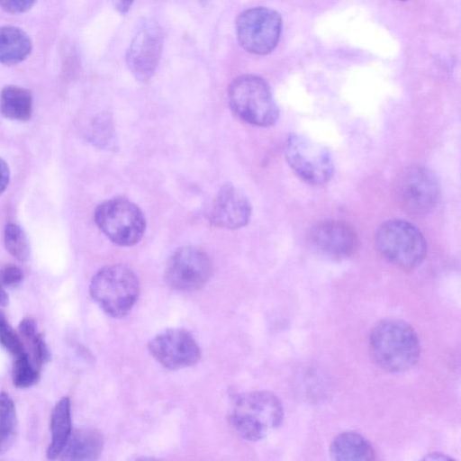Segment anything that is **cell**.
Here are the masks:
<instances>
[{
  "instance_id": "cell-13",
  "label": "cell",
  "mask_w": 461,
  "mask_h": 461,
  "mask_svg": "<svg viewBox=\"0 0 461 461\" xmlns=\"http://www.w3.org/2000/svg\"><path fill=\"white\" fill-rule=\"evenodd\" d=\"M310 241L319 252L333 258L351 256L358 244L353 228L339 221H325L315 225L310 232Z\"/></svg>"
},
{
  "instance_id": "cell-24",
  "label": "cell",
  "mask_w": 461,
  "mask_h": 461,
  "mask_svg": "<svg viewBox=\"0 0 461 461\" xmlns=\"http://www.w3.org/2000/svg\"><path fill=\"white\" fill-rule=\"evenodd\" d=\"M90 140L96 145L107 148L113 147L114 131L111 117L105 114L96 116L91 123Z\"/></svg>"
},
{
  "instance_id": "cell-23",
  "label": "cell",
  "mask_w": 461,
  "mask_h": 461,
  "mask_svg": "<svg viewBox=\"0 0 461 461\" xmlns=\"http://www.w3.org/2000/svg\"><path fill=\"white\" fill-rule=\"evenodd\" d=\"M6 250L17 260L24 262L30 258V243L24 230L15 223H8L4 230Z\"/></svg>"
},
{
  "instance_id": "cell-31",
  "label": "cell",
  "mask_w": 461,
  "mask_h": 461,
  "mask_svg": "<svg viewBox=\"0 0 461 461\" xmlns=\"http://www.w3.org/2000/svg\"><path fill=\"white\" fill-rule=\"evenodd\" d=\"M426 460H447L451 459L449 456H445L442 453H432L429 454L427 456H424Z\"/></svg>"
},
{
  "instance_id": "cell-18",
  "label": "cell",
  "mask_w": 461,
  "mask_h": 461,
  "mask_svg": "<svg viewBox=\"0 0 461 461\" xmlns=\"http://www.w3.org/2000/svg\"><path fill=\"white\" fill-rule=\"evenodd\" d=\"M32 49L30 37L21 28L13 25L0 27V63L18 64L30 55Z\"/></svg>"
},
{
  "instance_id": "cell-22",
  "label": "cell",
  "mask_w": 461,
  "mask_h": 461,
  "mask_svg": "<svg viewBox=\"0 0 461 461\" xmlns=\"http://www.w3.org/2000/svg\"><path fill=\"white\" fill-rule=\"evenodd\" d=\"M40 367L26 352L14 357L12 368L13 384L18 388H28L40 380Z\"/></svg>"
},
{
  "instance_id": "cell-6",
  "label": "cell",
  "mask_w": 461,
  "mask_h": 461,
  "mask_svg": "<svg viewBox=\"0 0 461 461\" xmlns=\"http://www.w3.org/2000/svg\"><path fill=\"white\" fill-rule=\"evenodd\" d=\"M98 228L115 244L131 246L143 236L146 221L140 209L133 203L113 198L100 203L95 211Z\"/></svg>"
},
{
  "instance_id": "cell-21",
  "label": "cell",
  "mask_w": 461,
  "mask_h": 461,
  "mask_svg": "<svg viewBox=\"0 0 461 461\" xmlns=\"http://www.w3.org/2000/svg\"><path fill=\"white\" fill-rule=\"evenodd\" d=\"M19 334L31 348L33 362L40 367L50 360V351L32 318H23L18 326Z\"/></svg>"
},
{
  "instance_id": "cell-3",
  "label": "cell",
  "mask_w": 461,
  "mask_h": 461,
  "mask_svg": "<svg viewBox=\"0 0 461 461\" xmlns=\"http://www.w3.org/2000/svg\"><path fill=\"white\" fill-rule=\"evenodd\" d=\"M231 111L242 121L256 126H270L279 110L270 87L262 77L246 74L236 77L228 89Z\"/></svg>"
},
{
  "instance_id": "cell-7",
  "label": "cell",
  "mask_w": 461,
  "mask_h": 461,
  "mask_svg": "<svg viewBox=\"0 0 461 461\" xmlns=\"http://www.w3.org/2000/svg\"><path fill=\"white\" fill-rule=\"evenodd\" d=\"M282 17L268 7L257 6L241 12L235 23L240 46L249 53L267 55L278 44Z\"/></svg>"
},
{
  "instance_id": "cell-12",
  "label": "cell",
  "mask_w": 461,
  "mask_h": 461,
  "mask_svg": "<svg viewBox=\"0 0 461 461\" xmlns=\"http://www.w3.org/2000/svg\"><path fill=\"white\" fill-rule=\"evenodd\" d=\"M398 194L402 205L409 213L424 215L437 205L439 185L429 169L413 167L401 177Z\"/></svg>"
},
{
  "instance_id": "cell-11",
  "label": "cell",
  "mask_w": 461,
  "mask_h": 461,
  "mask_svg": "<svg viewBox=\"0 0 461 461\" xmlns=\"http://www.w3.org/2000/svg\"><path fill=\"white\" fill-rule=\"evenodd\" d=\"M153 357L168 369H179L194 365L201 357V349L192 334L175 328L156 335L149 343Z\"/></svg>"
},
{
  "instance_id": "cell-2",
  "label": "cell",
  "mask_w": 461,
  "mask_h": 461,
  "mask_svg": "<svg viewBox=\"0 0 461 461\" xmlns=\"http://www.w3.org/2000/svg\"><path fill=\"white\" fill-rule=\"evenodd\" d=\"M284 409L279 399L266 391L240 394L230 413V424L245 439L257 441L281 425Z\"/></svg>"
},
{
  "instance_id": "cell-28",
  "label": "cell",
  "mask_w": 461,
  "mask_h": 461,
  "mask_svg": "<svg viewBox=\"0 0 461 461\" xmlns=\"http://www.w3.org/2000/svg\"><path fill=\"white\" fill-rule=\"evenodd\" d=\"M10 181V169L6 162L0 158V194L7 187Z\"/></svg>"
},
{
  "instance_id": "cell-4",
  "label": "cell",
  "mask_w": 461,
  "mask_h": 461,
  "mask_svg": "<svg viewBox=\"0 0 461 461\" xmlns=\"http://www.w3.org/2000/svg\"><path fill=\"white\" fill-rule=\"evenodd\" d=\"M89 293L106 314L119 318L133 307L139 296L140 284L135 274L126 266L110 265L93 276Z\"/></svg>"
},
{
  "instance_id": "cell-20",
  "label": "cell",
  "mask_w": 461,
  "mask_h": 461,
  "mask_svg": "<svg viewBox=\"0 0 461 461\" xmlns=\"http://www.w3.org/2000/svg\"><path fill=\"white\" fill-rule=\"evenodd\" d=\"M18 433L15 404L8 393H0V454L14 445Z\"/></svg>"
},
{
  "instance_id": "cell-16",
  "label": "cell",
  "mask_w": 461,
  "mask_h": 461,
  "mask_svg": "<svg viewBox=\"0 0 461 461\" xmlns=\"http://www.w3.org/2000/svg\"><path fill=\"white\" fill-rule=\"evenodd\" d=\"M51 440L46 451L50 460L58 459L72 432L71 404L68 397H62L50 415Z\"/></svg>"
},
{
  "instance_id": "cell-1",
  "label": "cell",
  "mask_w": 461,
  "mask_h": 461,
  "mask_svg": "<svg viewBox=\"0 0 461 461\" xmlns=\"http://www.w3.org/2000/svg\"><path fill=\"white\" fill-rule=\"evenodd\" d=\"M370 352L375 362L390 372H402L413 366L420 354L415 330L399 319H385L372 330Z\"/></svg>"
},
{
  "instance_id": "cell-9",
  "label": "cell",
  "mask_w": 461,
  "mask_h": 461,
  "mask_svg": "<svg viewBox=\"0 0 461 461\" xmlns=\"http://www.w3.org/2000/svg\"><path fill=\"white\" fill-rule=\"evenodd\" d=\"M212 271L208 255L199 248L185 246L178 249L166 267V280L174 289L194 291L202 288Z\"/></svg>"
},
{
  "instance_id": "cell-15",
  "label": "cell",
  "mask_w": 461,
  "mask_h": 461,
  "mask_svg": "<svg viewBox=\"0 0 461 461\" xmlns=\"http://www.w3.org/2000/svg\"><path fill=\"white\" fill-rule=\"evenodd\" d=\"M103 446L104 439L98 430L77 429L72 430L59 458L72 461L95 460L101 454Z\"/></svg>"
},
{
  "instance_id": "cell-17",
  "label": "cell",
  "mask_w": 461,
  "mask_h": 461,
  "mask_svg": "<svg viewBox=\"0 0 461 461\" xmlns=\"http://www.w3.org/2000/svg\"><path fill=\"white\" fill-rule=\"evenodd\" d=\"M334 460L368 461L375 457V450L369 441L357 432L337 435L330 447Z\"/></svg>"
},
{
  "instance_id": "cell-30",
  "label": "cell",
  "mask_w": 461,
  "mask_h": 461,
  "mask_svg": "<svg viewBox=\"0 0 461 461\" xmlns=\"http://www.w3.org/2000/svg\"><path fill=\"white\" fill-rule=\"evenodd\" d=\"M9 303V297L4 286L0 284V307H6Z\"/></svg>"
},
{
  "instance_id": "cell-25",
  "label": "cell",
  "mask_w": 461,
  "mask_h": 461,
  "mask_svg": "<svg viewBox=\"0 0 461 461\" xmlns=\"http://www.w3.org/2000/svg\"><path fill=\"white\" fill-rule=\"evenodd\" d=\"M0 345L14 357L26 352L20 334L14 330L3 312H0Z\"/></svg>"
},
{
  "instance_id": "cell-10",
  "label": "cell",
  "mask_w": 461,
  "mask_h": 461,
  "mask_svg": "<svg viewBox=\"0 0 461 461\" xmlns=\"http://www.w3.org/2000/svg\"><path fill=\"white\" fill-rule=\"evenodd\" d=\"M164 33L155 22L142 24L126 52V63L140 82L149 81L154 75L163 50Z\"/></svg>"
},
{
  "instance_id": "cell-5",
  "label": "cell",
  "mask_w": 461,
  "mask_h": 461,
  "mask_svg": "<svg viewBox=\"0 0 461 461\" xmlns=\"http://www.w3.org/2000/svg\"><path fill=\"white\" fill-rule=\"evenodd\" d=\"M375 244L388 261L404 268L421 263L426 255V240L411 223L392 220L383 223L375 234Z\"/></svg>"
},
{
  "instance_id": "cell-8",
  "label": "cell",
  "mask_w": 461,
  "mask_h": 461,
  "mask_svg": "<svg viewBox=\"0 0 461 461\" xmlns=\"http://www.w3.org/2000/svg\"><path fill=\"white\" fill-rule=\"evenodd\" d=\"M285 157L294 172L308 184L321 185L332 176L330 153L305 136L293 134L287 139Z\"/></svg>"
},
{
  "instance_id": "cell-19",
  "label": "cell",
  "mask_w": 461,
  "mask_h": 461,
  "mask_svg": "<svg viewBox=\"0 0 461 461\" xmlns=\"http://www.w3.org/2000/svg\"><path fill=\"white\" fill-rule=\"evenodd\" d=\"M0 111L10 120H29L32 113V97L30 91L17 86L4 87L0 94Z\"/></svg>"
},
{
  "instance_id": "cell-29",
  "label": "cell",
  "mask_w": 461,
  "mask_h": 461,
  "mask_svg": "<svg viewBox=\"0 0 461 461\" xmlns=\"http://www.w3.org/2000/svg\"><path fill=\"white\" fill-rule=\"evenodd\" d=\"M134 0H116L115 7L119 13L125 14L131 8Z\"/></svg>"
},
{
  "instance_id": "cell-26",
  "label": "cell",
  "mask_w": 461,
  "mask_h": 461,
  "mask_svg": "<svg viewBox=\"0 0 461 461\" xmlns=\"http://www.w3.org/2000/svg\"><path fill=\"white\" fill-rule=\"evenodd\" d=\"M23 279L22 269L14 264H8L0 268V284L4 287L14 288Z\"/></svg>"
},
{
  "instance_id": "cell-32",
  "label": "cell",
  "mask_w": 461,
  "mask_h": 461,
  "mask_svg": "<svg viewBox=\"0 0 461 461\" xmlns=\"http://www.w3.org/2000/svg\"><path fill=\"white\" fill-rule=\"evenodd\" d=\"M399 1H407V0H399Z\"/></svg>"
},
{
  "instance_id": "cell-27",
  "label": "cell",
  "mask_w": 461,
  "mask_h": 461,
  "mask_svg": "<svg viewBox=\"0 0 461 461\" xmlns=\"http://www.w3.org/2000/svg\"><path fill=\"white\" fill-rule=\"evenodd\" d=\"M36 0H0V7L10 14H22L30 10Z\"/></svg>"
},
{
  "instance_id": "cell-14",
  "label": "cell",
  "mask_w": 461,
  "mask_h": 461,
  "mask_svg": "<svg viewBox=\"0 0 461 461\" xmlns=\"http://www.w3.org/2000/svg\"><path fill=\"white\" fill-rule=\"evenodd\" d=\"M250 215V203L244 193L230 183L223 185L212 203V222L221 228L236 230L245 226Z\"/></svg>"
}]
</instances>
